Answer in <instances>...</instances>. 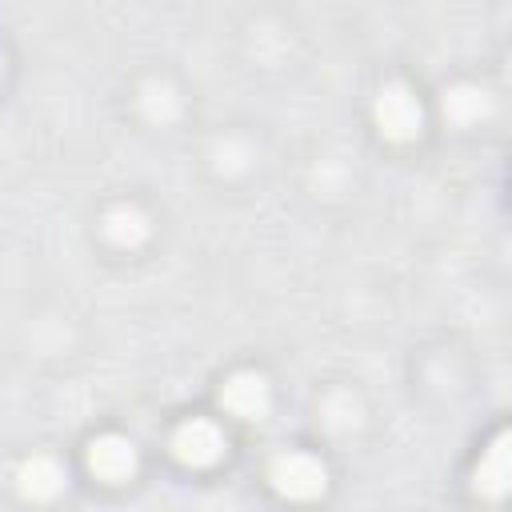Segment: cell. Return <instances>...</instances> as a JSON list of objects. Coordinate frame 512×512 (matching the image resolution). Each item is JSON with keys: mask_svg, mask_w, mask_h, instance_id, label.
I'll list each match as a JSON object with an SVG mask.
<instances>
[{"mask_svg": "<svg viewBox=\"0 0 512 512\" xmlns=\"http://www.w3.org/2000/svg\"><path fill=\"white\" fill-rule=\"evenodd\" d=\"M176 448H180L184 460H192V464H208V460L220 456L224 436H220V428H216L212 420H192V424H184V428L176 432Z\"/></svg>", "mask_w": 512, "mask_h": 512, "instance_id": "obj_2", "label": "cell"}, {"mask_svg": "<svg viewBox=\"0 0 512 512\" xmlns=\"http://www.w3.org/2000/svg\"><path fill=\"white\" fill-rule=\"evenodd\" d=\"M376 116H380L384 132H392V136H408L420 124V108L404 88H388L380 96V104H376Z\"/></svg>", "mask_w": 512, "mask_h": 512, "instance_id": "obj_3", "label": "cell"}, {"mask_svg": "<svg viewBox=\"0 0 512 512\" xmlns=\"http://www.w3.org/2000/svg\"><path fill=\"white\" fill-rule=\"evenodd\" d=\"M56 484H60V472H56L52 460H32V464L24 468V488H28V492L48 496V492H56Z\"/></svg>", "mask_w": 512, "mask_h": 512, "instance_id": "obj_6", "label": "cell"}, {"mask_svg": "<svg viewBox=\"0 0 512 512\" xmlns=\"http://www.w3.org/2000/svg\"><path fill=\"white\" fill-rule=\"evenodd\" d=\"M276 484L288 496H316L324 488V468H320V460H312L304 452H288L276 460Z\"/></svg>", "mask_w": 512, "mask_h": 512, "instance_id": "obj_1", "label": "cell"}, {"mask_svg": "<svg viewBox=\"0 0 512 512\" xmlns=\"http://www.w3.org/2000/svg\"><path fill=\"white\" fill-rule=\"evenodd\" d=\"M88 460H92V472H96V476H104V480H120V476L132 472L136 452H132L128 440H120V436H104V440L92 444V456H88Z\"/></svg>", "mask_w": 512, "mask_h": 512, "instance_id": "obj_4", "label": "cell"}, {"mask_svg": "<svg viewBox=\"0 0 512 512\" xmlns=\"http://www.w3.org/2000/svg\"><path fill=\"white\" fill-rule=\"evenodd\" d=\"M224 404L236 412V416H260L264 404H268V384L252 372H240L224 384Z\"/></svg>", "mask_w": 512, "mask_h": 512, "instance_id": "obj_5", "label": "cell"}]
</instances>
